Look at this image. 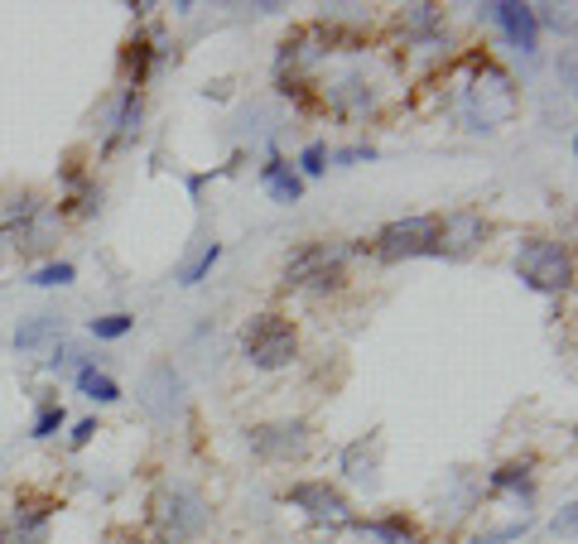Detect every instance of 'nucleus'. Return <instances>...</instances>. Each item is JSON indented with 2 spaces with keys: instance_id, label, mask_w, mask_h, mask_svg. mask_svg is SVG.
<instances>
[{
  "instance_id": "1",
  "label": "nucleus",
  "mask_w": 578,
  "mask_h": 544,
  "mask_svg": "<svg viewBox=\"0 0 578 544\" xmlns=\"http://www.w3.org/2000/svg\"><path fill=\"white\" fill-rule=\"evenodd\" d=\"M144 520H150L154 544H193L208 530L213 510H208L203 492L188 482H160L150 492V506H144Z\"/></svg>"
},
{
  "instance_id": "2",
  "label": "nucleus",
  "mask_w": 578,
  "mask_h": 544,
  "mask_svg": "<svg viewBox=\"0 0 578 544\" xmlns=\"http://www.w3.org/2000/svg\"><path fill=\"white\" fill-rule=\"evenodd\" d=\"M458 111L468 121V130H502L511 116H516V87H511V73L497 68V63H482V73L463 87Z\"/></svg>"
},
{
  "instance_id": "3",
  "label": "nucleus",
  "mask_w": 578,
  "mask_h": 544,
  "mask_svg": "<svg viewBox=\"0 0 578 544\" xmlns=\"http://www.w3.org/2000/svg\"><path fill=\"white\" fill-rule=\"evenodd\" d=\"M516 270L530 290L540 294H564L574 284V255L564 241H550V237H526L516 251Z\"/></svg>"
},
{
  "instance_id": "4",
  "label": "nucleus",
  "mask_w": 578,
  "mask_h": 544,
  "mask_svg": "<svg viewBox=\"0 0 578 544\" xmlns=\"http://www.w3.org/2000/svg\"><path fill=\"white\" fill-rule=\"evenodd\" d=\"M342 265H348V246H328V241H314V246H299L285 261V284L304 294H332L342 290Z\"/></svg>"
},
{
  "instance_id": "5",
  "label": "nucleus",
  "mask_w": 578,
  "mask_h": 544,
  "mask_svg": "<svg viewBox=\"0 0 578 544\" xmlns=\"http://www.w3.org/2000/svg\"><path fill=\"white\" fill-rule=\"evenodd\" d=\"M241 357H247L255 371H280L299 357V332L289 318L280 314H261L251 318L247 332H241Z\"/></svg>"
},
{
  "instance_id": "6",
  "label": "nucleus",
  "mask_w": 578,
  "mask_h": 544,
  "mask_svg": "<svg viewBox=\"0 0 578 544\" xmlns=\"http://www.w3.org/2000/svg\"><path fill=\"white\" fill-rule=\"evenodd\" d=\"M434 241H439V217H400L376 231L372 255L386 265L419 261V255H434Z\"/></svg>"
},
{
  "instance_id": "7",
  "label": "nucleus",
  "mask_w": 578,
  "mask_h": 544,
  "mask_svg": "<svg viewBox=\"0 0 578 544\" xmlns=\"http://www.w3.org/2000/svg\"><path fill=\"white\" fill-rule=\"evenodd\" d=\"M285 502L294 510H304V520H314V526H324V530H338V526H352V520H357L348 506V496L328 482H294L285 492Z\"/></svg>"
},
{
  "instance_id": "8",
  "label": "nucleus",
  "mask_w": 578,
  "mask_h": 544,
  "mask_svg": "<svg viewBox=\"0 0 578 544\" xmlns=\"http://www.w3.org/2000/svg\"><path fill=\"white\" fill-rule=\"evenodd\" d=\"M140 409L154 425H174L184 409V376L174 371V362H160L140 376Z\"/></svg>"
},
{
  "instance_id": "9",
  "label": "nucleus",
  "mask_w": 578,
  "mask_h": 544,
  "mask_svg": "<svg viewBox=\"0 0 578 544\" xmlns=\"http://www.w3.org/2000/svg\"><path fill=\"white\" fill-rule=\"evenodd\" d=\"M251 453L265 463H289V458H304L309 448V425L304 419H275V425H255L251 434Z\"/></svg>"
},
{
  "instance_id": "10",
  "label": "nucleus",
  "mask_w": 578,
  "mask_h": 544,
  "mask_svg": "<svg viewBox=\"0 0 578 544\" xmlns=\"http://www.w3.org/2000/svg\"><path fill=\"white\" fill-rule=\"evenodd\" d=\"M487 241V217L463 207V213H449L439 222V241H434V255L443 261H468V255Z\"/></svg>"
},
{
  "instance_id": "11",
  "label": "nucleus",
  "mask_w": 578,
  "mask_h": 544,
  "mask_svg": "<svg viewBox=\"0 0 578 544\" xmlns=\"http://www.w3.org/2000/svg\"><path fill=\"white\" fill-rule=\"evenodd\" d=\"M482 15L492 20L497 29L511 39V49L516 53H536L540 49V25H536V5H516V0H492V5H482Z\"/></svg>"
},
{
  "instance_id": "12",
  "label": "nucleus",
  "mask_w": 578,
  "mask_h": 544,
  "mask_svg": "<svg viewBox=\"0 0 578 544\" xmlns=\"http://www.w3.org/2000/svg\"><path fill=\"white\" fill-rule=\"evenodd\" d=\"M53 502H20L15 516L0 526V544H49V520H53Z\"/></svg>"
},
{
  "instance_id": "13",
  "label": "nucleus",
  "mask_w": 578,
  "mask_h": 544,
  "mask_svg": "<svg viewBox=\"0 0 578 544\" xmlns=\"http://www.w3.org/2000/svg\"><path fill=\"white\" fill-rule=\"evenodd\" d=\"M328 106L338 111V116H357V111H372L376 106V92L372 83H366L362 73H342L328 83Z\"/></svg>"
},
{
  "instance_id": "14",
  "label": "nucleus",
  "mask_w": 578,
  "mask_h": 544,
  "mask_svg": "<svg viewBox=\"0 0 578 544\" xmlns=\"http://www.w3.org/2000/svg\"><path fill=\"white\" fill-rule=\"evenodd\" d=\"M376 463H381V439L376 434H366V439L342 448V472H348L352 482H376Z\"/></svg>"
},
{
  "instance_id": "15",
  "label": "nucleus",
  "mask_w": 578,
  "mask_h": 544,
  "mask_svg": "<svg viewBox=\"0 0 578 544\" xmlns=\"http://www.w3.org/2000/svg\"><path fill=\"white\" fill-rule=\"evenodd\" d=\"M352 530L376 544H419V530L405 516H386V520H352Z\"/></svg>"
},
{
  "instance_id": "16",
  "label": "nucleus",
  "mask_w": 578,
  "mask_h": 544,
  "mask_svg": "<svg viewBox=\"0 0 578 544\" xmlns=\"http://www.w3.org/2000/svg\"><path fill=\"white\" fill-rule=\"evenodd\" d=\"M261 184H265V193H271L275 203H285V207L304 198V179H299V174L289 169L285 160H271V164H265V169H261Z\"/></svg>"
},
{
  "instance_id": "17",
  "label": "nucleus",
  "mask_w": 578,
  "mask_h": 544,
  "mask_svg": "<svg viewBox=\"0 0 578 544\" xmlns=\"http://www.w3.org/2000/svg\"><path fill=\"white\" fill-rule=\"evenodd\" d=\"M140 111H144V102H140L136 87H130V92L121 97V106H116V121H111V136H106L111 150H116V146H130V140L140 136Z\"/></svg>"
},
{
  "instance_id": "18",
  "label": "nucleus",
  "mask_w": 578,
  "mask_h": 544,
  "mask_svg": "<svg viewBox=\"0 0 578 544\" xmlns=\"http://www.w3.org/2000/svg\"><path fill=\"white\" fill-rule=\"evenodd\" d=\"M536 463L530 458H520V463H506V468H497L492 477H487V482H492V492H520L530 502V496H536Z\"/></svg>"
},
{
  "instance_id": "19",
  "label": "nucleus",
  "mask_w": 578,
  "mask_h": 544,
  "mask_svg": "<svg viewBox=\"0 0 578 544\" xmlns=\"http://www.w3.org/2000/svg\"><path fill=\"white\" fill-rule=\"evenodd\" d=\"M63 332V318H53V314H39V318H25V324L15 328V347L20 352H39L43 342H53Z\"/></svg>"
},
{
  "instance_id": "20",
  "label": "nucleus",
  "mask_w": 578,
  "mask_h": 544,
  "mask_svg": "<svg viewBox=\"0 0 578 544\" xmlns=\"http://www.w3.org/2000/svg\"><path fill=\"white\" fill-rule=\"evenodd\" d=\"M73 381H77V391H83L87 400H97V405H116V400H121V385L111 381L106 371H97L92 362H87L83 371H73Z\"/></svg>"
},
{
  "instance_id": "21",
  "label": "nucleus",
  "mask_w": 578,
  "mask_h": 544,
  "mask_svg": "<svg viewBox=\"0 0 578 544\" xmlns=\"http://www.w3.org/2000/svg\"><path fill=\"white\" fill-rule=\"evenodd\" d=\"M217 261H222V241H208V246L198 251L193 261H188L184 270H179V284H188V290H193V284H203L208 275H213V265H217Z\"/></svg>"
},
{
  "instance_id": "22",
  "label": "nucleus",
  "mask_w": 578,
  "mask_h": 544,
  "mask_svg": "<svg viewBox=\"0 0 578 544\" xmlns=\"http://www.w3.org/2000/svg\"><path fill=\"white\" fill-rule=\"evenodd\" d=\"M73 280H77L73 261H49V265H39V270L29 275V284H39V290H63V284H73Z\"/></svg>"
},
{
  "instance_id": "23",
  "label": "nucleus",
  "mask_w": 578,
  "mask_h": 544,
  "mask_svg": "<svg viewBox=\"0 0 578 544\" xmlns=\"http://www.w3.org/2000/svg\"><path fill=\"white\" fill-rule=\"evenodd\" d=\"M154 39H136L126 49V68H130V87L140 92V83H144V73H150V59H154V49H150Z\"/></svg>"
},
{
  "instance_id": "24",
  "label": "nucleus",
  "mask_w": 578,
  "mask_h": 544,
  "mask_svg": "<svg viewBox=\"0 0 578 544\" xmlns=\"http://www.w3.org/2000/svg\"><path fill=\"white\" fill-rule=\"evenodd\" d=\"M130 328H136V318H130V314H106V318H92V338H97V342H116V338H126Z\"/></svg>"
},
{
  "instance_id": "25",
  "label": "nucleus",
  "mask_w": 578,
  "mask_h": 544,
  "mask_svg": "<svg viewBox=\"0 0 578 544\" xmlns=\"http://www.w3.org/2000/svg\"><path fill=\"white\" fill-rule=\"evenodd\" d=\"M400 25L410 29V35H425V29L439 25V10L434 5H405V15H400Z\"/></svg>"
},
{
  "instance_id": "26",
  "label": "nucleus",
  "mask_w": 578,
  "mask_h": 544,
  "mask_svg": "<svg viewBox=\"0 0 578 544\" xmlns=\"http://www.w3.org/2000/svg\"><path fill=\"white\" fill-rule=\"evenodd\" d=\"M63 425H68V415H63V405H43V409H39V419H35V429H29V434H35V439H53V434H59Z\"/></svg>"
},
{
  "instance_id": "27",
  "label": "nucleus",
  "mask_w": 578,
  "mask_h": 544,
  "mask_svg": "<svg viewBox=\"0 0 578 544\" xmlns=\"http://www.w3.org/2000/svg\"><path fill=\"white\" fill-rule=\"evenodd\" d=\"M299 169H304L309 179H318V174L328 169V146H324V140H314V146H304V154H299ZM304 174H299V179H304Z\"/></svg>"
},
{
  "instance_id": "28",
  "label": "nucleus",
  "mask_w": 578,
  "mask_h": 544,
  "mask_svg": "<svg viewBox=\"0 0 578 544\" xmlns=\"http://www.w3.org/2000/svg\"><path fill=\"white\" fill-rule=\"evenodd\" d=\"M526 530H530V520L520 516V520H511V526H502V530H487V535H477L473 544H516Z\"/></svg>"
},
{
  "instance_id": "29",
  "label": "nucleus",
  "mask_w": 578,
  "mask_h": 544,
  "mask_svg": "<svg viewBox=\"0 0 578 544\" xmlns=\"http://www.w3.org/2000/svg\"><path fill=\"white\" fill-rule=\"evenodd\" d=\"M92 434H97V419H77L73 425V448H87V443H92Z\"/></svg>"
},
{
  "instance_id": "30",
  "label": "nucleus",
  "mask_w": 578,
  "mask_h": 544,
  "mask_svg": "<svg viewBox=\"0 0 578 544\" xmlns=\"http://www.w3.org/2000/svg\"><path fill=\"white\" fill-rule=\"evenodd\" d=\"M574 510H578V506L569 502V506H564V510H560V516H554V520H550V530H554V535H574Z\"/></svg>"
},
{
  "instance_id": "31",
  "label": "nucleus",
  "mask_w": 578,
  "mask_h": 544,
  "mask_svg": "<svg viewBox=\"0 0 578 544\" xmlns=\"http://www.w3.org/2000/svg\"><path fill=\"white\" fill-rule=\"evenodd\" d=\"M338 164H357V160H376V150L372 146H352V150H342V154H332Z\"/></svg>"
},
{
  "instance_id": "32",
  "label": "nucleus",
  "mask_w": 578,
  "mask_h": 544,
  "mask_svg": "<svg viewBox=\"0 0 578 544\" xmlns=\"http://www.w3.org/2000/svg\"><path fill=\"white\" fill-rule=\"evenodd\" d=\"M116 544H144V540H136V535H126V540H116Z\"/></svg>"
}]
</instances>
